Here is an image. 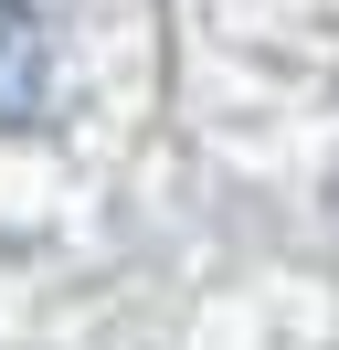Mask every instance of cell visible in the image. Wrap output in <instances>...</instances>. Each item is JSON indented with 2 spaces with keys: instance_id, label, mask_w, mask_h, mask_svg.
Wrapping results in <instances>:
<instances>
[{
  "instance_id": "cell-1",
  "label": "cell",
  "mask_w": 339,
  "mask_h": 350,
  "mask_svg": "<svg viewBox=\"0 0 339 350\" xmlns=\"http://www.w3.org/2000/svg\"><path fill=\"white\" fill-rule=\"evenodd\" d=\"M42 85H53V43H42L32 0H0V138L42 117Z\"/></svg>"
}]
</instances>
